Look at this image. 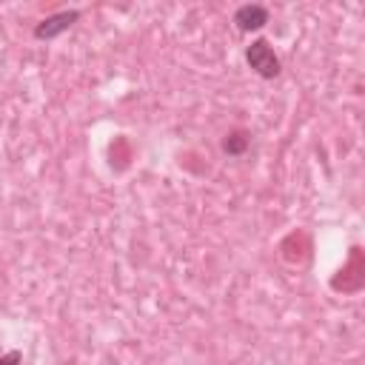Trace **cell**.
Wrapping results in <instances>:
<instances>
[{"label": "cell", "mask_w": 365, "mask_h": 365, "mask_svg": "<svg viewBox=\"0 0 365 365\" xmlns=\"http://www.w3.org/2000/svg\"><path fill=\"white\" fill-rule=\"evenodd\" d=\"M245 148H248V134H245V131H231V134H225V140H222V151H225V154L237 157V154H242Z\"/></svg>", "instance_id": "277c9868"}, {"label": "cell", "mask_w": 365, "mask_h": 365, "mask_svg": "<svg viewBox=\"0 0 365 365\" xmlns=\"http://www.w3.org/2000/svg\"><path fill=\"white\" fill-rule=\"evenodd\" d=\"M74 20H77V11H57V14L46 17V20L34 29V37H37V40H51V37L63 34Z\"/></svg>", "instance_id": "7a4b0ae2"}, {"label": "cell", "mask_w": 365, "mask_h": 365, "mask_svg": "<svg viewBox=\"0 0 365 365\" xmlns=\"http://www.w3.org/2000/svg\"><path fill=\"white\" fill-rule=\"evenodd\" d=\"M234 23H237L240 31H257V29H262L268 23V11L262 6H257V3L240 6L237 14H234Z\"/></svg>", "instance_id": "3957f363"}, {"label": "cell", "mask_w": 365, "mask_h": 365, "mask_svg": "<svg viewBox=\"0 0 365 365\" xmlns=\"http://www.w3.org/2000/svg\"><path fill=\"white\" fill-rule=\"evenodd\" d=\"M20 362V354L17 351H11V354H6L3 359H0V365H17Z\"/></svg>", "instance_id": "5b68a950"}, {"label": "cell", "mask_w": 365, "mask_h": 365, "mask_svg": "<svg viewBox=\"0 0 365 365\" xmlns=\"http://www.w3.org/2000/svg\"><path fill=\"white\" fill-rule=\"evenodd\" d=\"M245 60H248V66H251L259 77H265V80H271V77L279 74V57L274 54V48H271L265 40H254V43L248 46V51H245Z\"/></svg>", "instance_id": "6da1fadb"}]
</instances>
